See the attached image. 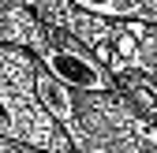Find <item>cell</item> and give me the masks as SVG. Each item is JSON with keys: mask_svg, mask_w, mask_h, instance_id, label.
<instances>
[{"mask_svg": "<svg viewBox=\"0 0 157 153\" xmlns=\"http://www.w3.org/2000/svg\"><path fill=\"white\" fill-rule=\"evenodd\" d=\"M34 56L26 49L0 45V138L8 146H30L37 153H71L64 127L49 120L34 93Z\"/></svg>", "mask_w": 157, "mask_h": 153, "instance_id": "1", "label": "cell"}, {"mask_svg": "<svg viewBox=\"0 0 157 153\" xmlns=\"http://www.w3.org/2000/svg\"><path fill=\"white\" fill-rule=\"evenodd\" d=\"M30 56L71 93H116V75L90 49H82L75 37H67L60 30L41 26V37L30 49Z\"/></svg>", "mask_w": 157, "mask_h": 153, "instance_id": "2", "label": "cell"}]
</instances>
